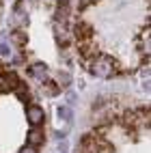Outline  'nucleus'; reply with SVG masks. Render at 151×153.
<instances>
[{"instance_id": "obj_7", "label": "nucleus", "mask_w": 151, "mask_h": 153, "mask_svg": "<svg viewBox=\"0 0 151 153\" xmlns=\"http://www.w3.org/2000/svg\"><path fill=\"white\" fill-rule=\"evenodd\" d=\"M0 91H9V84H7V78L0 74Z\"/></svg>"}, {"instance_id": "obj_4", "label": "nucleus", "mask_w": 151, "mask_h": 153, "mask_svg": "<svg viewBox=\"0 0 151 153\" xmlns=\"http://www.w3.org/2000/svg\"><path fill=\"white\" fill-rule=\"evenodd\" d=\"M43 142V131L41 129H37V127H33L28 131V145L30 147H37V145H41Z\"/></svg>"}, {"instance_id": "obj_1", "label": "nucleus", "mask_w": 151, "mask_h": 153, "mask_svg": "<svg viewBox=\"0 0 151 153\" xmlns=\"http://www.w3.org/2000/svg\"><path fill=\"white\" fill-rule=\"evenodd\" d=\"M91 71L97 78H110L117 74V63L110 56H97L91 60Z\"/></svg>"}, {"instance_id": "obj_5", "label": "nucleus", "mask_w": 151, "mask_h": 153, "mask_svg": "<svg viewBox=\"0 0 151 153\" xmlns=\"http://www.w3.org/2000/svg\"><path fill=\"white\" fill-rule=\"evenodd\" d=\"M56 39H58L63 45L69 41V33H67V28H65L63 24H56Z\"/></svg>"}, {"instance_id": "obj_8", "label": "nucleus", "mask_w": 151, "mask_h": 153, "mask_svg": "<svg viewBox=\"0 0 151 153\" xmlns=\"http://www.w3.org/2000/svg\"><path fill=\"white\" fill-rule=\"evenodd\" d=\"M19 153H37V149H35V147H30V145H26V147L19 149Z\"/></svg>"}, {"instance_id": "obj_3", "label": "nucleus", "mask_w": 151, "mask_h": 153, "mask_svg": "<svg viewBox=\"0 0 151 153\" xmlns=\"http://www.w3.org/2000/svg\"><path fill=\"white\" fill-rule=\"evenodd\" d=\"M30 74H33L37 80L45 82V80H48V67H45L43 63H37V65H33V67H30Z\"/></svg>"}, {"instance_id": "obj_6", "label": "nucleus", "mask_w": 151, "mask_h": 153, "mask_svg": "<svg viewBox=\"0 0 151 153\" xmlns=\"http://www.w3.org/2000/svg\"><path fill=\"white\" fill-rule=\"evenodd\" d=\"M11 39H13V41H15L17 45H22V43L26 41V35H22V33H19V30H15V33L11 35Z\"/></svg>"}, {"instance_id": "obj_9", "label": "nucleus", "mask_w": 151, "mask_h": 153, "mask_svg": "<svg viewBox=\"0 0 151 153\" xmlns=\"http://www.w3.org/2000/svg\"><path fill=\"white\" fill-rule=\"evenodd\" d=\"M11 50H9V45L7 43H0V54H9Z\"/></svg>"}, {"instance_id": "obj_2", "label": "nucleus", "mask_w": 151, "mask_h": 153, "mask_svg": "<svg viewBox=\"0 0 151 153\" xmlns=\"http://www.w3.org/2000/svg\"><path fill=\"white\" fill-rule=\"evenodd\" d=\"M26 117H28V121L33 125H39V123H43V110H41V106H37V104H30L28 108H26Z\"/></svg>"}]
</instances>
